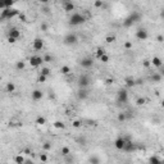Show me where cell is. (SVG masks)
Masks as SVG:
<instances>
[{
  "label": "cell",
  "instance_id": "cell-1",
  "mask_svg": "<svg viewBox=\"0 0 164 164\" xmlns=\"http://www.w3.org/2000/svg\"><path fill=\"white\" fill-rule=\"evenodd\" d=\"M85 22H86V17L81 13H78V12L72 13V15L69 17V25L71 26H80Z\"/></svg>",
  "mask_w": 164,
  "mask_h": 164
},
{
  "label": "cell",
  "instance_id": "cell-2",
  "mask_svg": "<svg viewBox=\"0 0 164 164\" xmlns=\"http://www.w3.org/2000/svg\"><path fill=\"white\" fill-rule=\"evenodd\" d=\"M140 19H141V13H138V12H133V13H131V14L123 21V26H124V27H131L133 23L138 22Z\"/></svg>",
  "mask_w": 164,
  "mask_h": 164
},
{
  "label": "cell",
  "instance_id": "cell-3",
  "mask_svg": "<svg viewBox=\"0 0 164 164\" xmlns=\"http://www.w3.org/2000/svg\"><path fill=\"white\" fill-rule=\"evenodd\" d=\"M63 42H64V45H67V46H73V45H76L78 42V36L76 35L75 32H69V33H67V35L64 36Z\"/></svg>",
  "mask_w": 164,
  "mask_h": 164
},
{
  "label": "cell",
  "instance_id": "cell-4",
  "mask_svg": "<svg viewBox=\"0 0 164 164\" xmlns=\"http://www.w3.org/2000/svg\"><path fill=\"white\" fill-rule=\"evenodd\" d=\"M90 83H91V78H90V76L86 75V73L81 75L78 77V80H77V85H78L80 89H87L90 86Z\"/></svg>",
  "mask_w": 164,
  "mask_h": 164
},
{
  "label": "cell",
  "instance_id": "cell-5",
  "mask_svg": "<svg viewBox=\"0 0 164 164\" xmlns=\"http://www.w3.org/2000/svg\"><path fill=\"white\" fill-rule=\"evenodd\" d=\"M128 91L127 90H119L118 92H117V101L119 103V104H126V103H128Z\"/></svg>",
  "mask_w": 164,
  "mask_h": 164
},
{
  "label": "cell",
  "instance_id": "cell-6",
  "mask_svg": "<svg viewBox=\"0 0 164 164\" xmlns=\"http://www.w3.org/2000/svg\"><path fill=\"white\" fill-rule=\"evenodd\" d=\"M135 150H136V145H135L133 141H132L130 137H127V138H126V144H124L122 151H124V153H133Z\"/></svg>",
  "mask_w": 164,
  "mask_h": 164
},
{
  "label": "cell",
  "instance_id": "cell-7",
  "mask_svg": "<svg viewBox=\"0 0 164 164\" xmlns=\"http://www.w3.org/2000/svg\"><path fill=\"white\" fill-rule=\"evenodd\" d=\"M135 36H136L137 40H140V41H145V40L149 37V32H148L146 28H138V30L136 31Z\"/></svg>",
  "mask_w": 164,
  "mask_h": 164
},
{
  "label": "cell",
  "instance_id": "cell-8",
  "mask_svg": "<svg viewBox=\"0 0 164 164\" xmlns=\"http://www.w3.org/2000/svg\"><path fill=\"white\" fill-rule=\"evenodd\" d=\"M15 15H18V10H14V9H4L1 10V18L3 19H10Z\"/></svg>",
  "mask_w": 164,
  "mask_h": 164
},
{
  "label": "cell",
  "instance_id": "cell-9",
  "mask_svg": "<svg viewBox=\"0 0 164 164\" xmlns=\"http://www.w3.org/2000/svg\"><path fill=\"white\" fill-rule=\"evenodd\" d=\"M80 65L82 68H85V69H90L94 65V60L90 57H85V58H82V59L80 60Z\"/></svg>",
  "mask_w": 164,
  "mask_h": 164
},
{
  "label": "cell",
  "instance_id": "cell-10",
  "mask_svg": "<svg viewBox=\"0 0 164 164\" xmlns=\"http://www.w3.org/2000/svg\"><path fill=\"white\" fill-rule=\"evenodd\" d=\"M42 63H44V59H42V57H40V55H32L30 58V64L32 67H35V68L40 67Z\"/></svg>",
  "mask_w": 164,
  "mask_h": 164
},
{
  "label": "cell",
  "instance_id": "cell-11",
  "mask_svg": "<svg viewBox=\"0 0 164 164\" xmlns=\"http://www.w3.org/2000/svg\"><path fill=\"white\" fill-rule=\"evenodd\" d=\"M126 136H119V137H117L116 140H114V148L117 150H120L123 149V146H124V144H126Z\"/></svg>",
  "mask_w": 164,
  "mask_h": 164
},
{
  "label": "cell",
  "instance_id": "cell-12",
  "mask_svg": "<svg viewBox=\"0 0 164 164\" xmlns=\"http://www.w3.org/2000/svg\"><path fill=\"white\" fill-rule=\"evenodd\" d=\"M8 37L14 39V40H18V39L21 37V31L18 30L17 27H12V28H9V31H8Z\"/></svg>",
  "mask_w": 164,
  "mask_h": 164
},
{
  "label": "cell",
  "instance_id": "cell-13",
  "mask_svg": "<svg viewBox=\"0 0 164 164\" xmlns=\"http://www.w3.org/2000/svg\"><path fill=\"white\" fill-rule=\"evenodd\" d=\"M32 49L36 51H40L44 49V40L42 39H35L32 42Z\"/></svg>",
  "mask_w": 164,
  "mask_h": 164
},
{
  "label": "cell",
  "instance_id": "cell-14",
  "mask_svg": "<svg viewBox=\"0 0 164 164\" xmlns=\"http://www.w3.org/2000/svg\"><path fill=\"white\" fill-rule=\"evenodd\" d=\"M42 96H44V92L39 89L33 90V91L31 92V98H32L33 101H40V100L42 99Z\"/></svg>",
  "mask_w": 164,
  "mask_h": 164
},
{
  "label": "cell",
  "instance_id": "cell-15",
  "mask_svg": "<svg viewBox=\"0 0 164 164\" xmlns=\"http://www.w3.org/2000/svg\"><path fill=\"white\" fill-rule=\"evenodd\" d=\"M62 5H63V9L65 10V12H72V10H75V4L72 3V1H68V0H65V1H63L62 3Z\"/></svg>",
  "mask_w": 164,
  "mask_h": 164
},
{
  "label": "cell",
  "instance_id": "cell-16",
  "mask_svg": "<svg viewBox=\"0 0 164 164\" xmlns=\"http://www.w3.org/2000/svg\"><path fill=\"white\" fill-rule=\"evenodd\" d=\"M77 96H78L80 100H86L89 98V92H87L86 89H80L78 92H77Z\"/></svg>",
  "mask_w": 164,
  "mask_h": 164
},
{
  "label": "cell",
  "instance_id": "cell-17",
  "mask_svg": "<svg viewBox=\"0 0 164 164\" xmlns=\"http://www.w3.org/2000/svg\"><path fill=\"white\" fill-rule=\"evenodd\" d=\"M150 63H151L154 67H156V68H162V67H163V60L160 59L159 57H154L153 59L150 60Z\"/></svg>",
  "mask_w": 164,
  "mask_h": 164
},
{
  "label": "cell",
  "instance_id": "cell-18",
  "mask_svg": "<svg viewBox=\"0 0 164 164\" xmlns=\"http://www.w3.org/2000/svg\"><path fill=\"white\" fill-rule=\"evenodd\" d=\"M151 81H153V82H155V83L160 82V81H162V75H160V73H158V72H154V75L151 76Z\"/></svg>",
  "mask_w": 164,
  "mask_h": 164
},
{
  "label": "cell",
  "instance_id": "cell-19",
  "mask_svg": "<svg viewBox=\"0 0 164 164\" xmlns=\"http://www.w3.org/2000/svg\"><path fill=\"white\" fill-rule=\"evenodd\" d=\"M90 164H100V158L98 155H91L89 158Z\"/></svg>",
  "mask_w": 164,
  "mask_h": 164
},
{
  "label": "cell",
  "instance_id": "cell-20",
  "mask_svg": "<svg viewBox=\"0 0 164 164\" xmlns=\"http://www.w3.org/2000/svg\"><path fill=\"white\" fill-rule=\"evenodd\" d=\"M60 154L65 158V156H68V155H71V149L68 148V146H63L62 149H60Z\"/></svg>",
  "mask_w": 164,
  "mask_h": 164
},
{
  "label": "cell",
  "instance_id": "cell-21",
  "mask_svg": "<svg viewBox=\"0 0 164 164\" xmlns=\"http://www.w3.org/2000/svg\"><path fill=\"white\" fill-rule=\"evenodd\" d=\"M149 164H163V160L159 159L158 156H151L149 159Z\"/></svg>",
  "mask_w": 164,
  "mask_h": 164
},
{
  "label": "cell",
  "instance_id": "cell-22",
  "mask_svg": "<svg viewBox=\"0 0 164 164\" xmlns=\"http://www.w3.org/2000/svg\"><path fill=\"white\" fill-rule=\"evenodd\" d=\"M60 72H62V75H69L71 73V67L69 65H62V68H60Z\"/></svg>",
  "mask_w": 164,
  "mask_h": 164
},
{
  "label": "cell",
  "instance_id": "cell-23",
  "mask_svg": "<svg viewBox=\"0 0 164 164\" xmlns=\"http://www.w3.org/2000/svg\"><path fill=\"white\" fill-rule=\"evenodd\" d=\"M15 68H17L18 71H23V69L26 68V63H25V62H22V60H19V62H17V63H15Z\"/></svg>",
  "mask_w": 164,
  "mask_h": 164
},
{
  "label": "cell",
  "instance_id": "cell-24",
  "mask_svg": "<svg viewBox=\"0 0 164 164\" xmlns=\"http://www.w3.org/2000/svg\"><path fill=\"white\" fill-rule=\"evenodd\" d=\"M7 91H8V92H14L15 91V85L13 82H8V85H7Z\"/></svg>",
  "mask_w": 164,
  "mask_h": 164
},
{
  "label": "cell",
  "instance_id": "cell-25",
  "mask_svg": "<svg viewBox=\"0 0 164 164\" xmlns=\"http://www.w3.org/2000/svg\"><path fill=\"white\" fill-rule=\"evenodd\" d=\"M117 119H118V122H120V123H123L124 120L127 119V116H126V113H118V117H117Z\"/></svg>",
  "mask_w": 164,
  "mask_h": 164
},
{
  "label": "cell",
  "instance_id": "cell-26",
  "mask_svg": "<svg viewBox=\"0 0 164 164\" xmlns=\"http://www.w3.org/2000/svg\"><path fill=\"white\" fill-rule=\"evenodd\" d=\"M126 85H127L128 87H132V86L136 85V82H135V80L132 78V77H130V78H127V80H126Z\"/></svg>",
  "mask_w": 164,
  "mask_h": 164
},
{
  "label": "cell",
  "instance_id": "cell-27",
  "mask_svg": "<svg viewBox=\"0 0 164 164\" xmlns=\"http://www.w3.org/2000/svg\"><path fill=\"white\" fill-rule=\"evenodd\" d=\"M14 162L17 164H23V163H25V159H23V156H22V155H17V156L14 158Z\"/></svg>",
  "mask_w": 164,
  "mask_h": 164
},
{
  "label": "cell",
  "instance_id": "cell-28",
  "mask_svg": "<svg viewBox=\"0 0 164 164\" xmlns=\"http://www.w3.org/2000/svg\"><path fill=\"white\" fill-rule=\"evenodd\" d=\"M105 41H106L108 44H112V42H114V41H116V36H114V35H109V36H106Z\"/></svg>",
  "mask_w": 164,
  "mask_h": 164
},
{
  "label": "cell",
  "instance_id": "cell-29",
  "mask_svg": "<svg viewBox=\"0 0 164 164\" xmlns=\"http://www.w3.org/2000/svg\"><path fill=\"white\" fill-rule=\"evenodd\" d=\"M40 75H41V76H45V77H47V76H50V69L45 67V68H42V69H41V72H40Z\"/></svg>",
  "mask_w": 164,
  "mask_h": 164
},
{
  "label": "cell",
  "instance_id": "cell-30",
  "mask_svg": "<svg viewBox=\"0 0 164 164\" xmlns=\"http://www.w3.org/2000/svg\"><path fill=\"white\" fill-rule=\"evenodd\" d=\"M36 123L40 124V126H42V124L46 123V119H45L44 117H37V118H36Z\"/></svg>",
  "mask_w": 164,
  "mask_h": 164
},
{
  "label": "cell",
  "instance_id": "cell-31",
  "mask_svg": "<svg viewBox=\"0 0 164 164\" xmlns=\"http://www.w3.org/2000/svg\"><path fill=\"white\" fill-rule=\"evenodd\" d=\"M123 47H124V49H127V50H130V49H132V47H133V44H132L131 41H126V42L123 44Z\"/></svg>",
  "mask_w": 164,
  "mask_h": 164
},
{
  "label": "cell",
  "instance_id": "cell-32",
  "mask_svg": "<svg viewBox=\"0 0 164 164\" xmlns=\"http://www.w3.org/2000/svg\"><path fill=\"white\" fill-rule=\"evenodd\" d=\"M145 101H146V99H145V98H138V99L136 100V104L140 106V105H144V104H145Z\"/></svg>",
  "mask_w": 164,
  "mask_h": 164
},
{
  "label": "cell",
  "instance_id": "cell-33",
  "mask_svg": "<svg viewBox=\"0 0 164 164\" xmlns=\"http://www.w3.org/2000/svg\"><path fill=\"white\" fill-rule=\"evenodd\" d=\"M99 59L101 60L103 63H108V62H109V55H108V54H104V55H101Z\"/></svg>",
  "mask_w": 164,
  "mask_h": 164
},
{
  "label": "cell",
  "instance_id": "cell-34",
  "mask_svg": "<svg viewBox=\"0 0 164 164\" xmlns=\"http://www.w3.org/2000/svg\"><path fill=\"white\" fill-rule=\"evenodd\" d=\"M42 149L45 151H49V150H51V144L50 142H45L44 145H42Z\"/></svg>",
  "mask_w": 164,
  "mask_h": 164
},
{
  "label": "cell",
  "instance_id": "cell-35",
  "mask_svg": "<svg viewBox=\"0 0 164 164\" xmlns=\"http://www.w3.org/2000/svg\"><path fill=\"white\" fill-rule=\"evenodd\" d=\"M65 162H67L68 164H71V163H73V162H75V159H73L72 154H71V155H68V156H65Z\"/></svg>",
  "mask_w": 164,
  "mask_h": 164
},
{
  "label": "cell",
  "instance_id": "cell-36",
  "mask_svg": "<svg viewBox=\"0 0 164 164\" xmlns=\"http://www.w3.org/2000/svg\"><path fill=\"white\" fill-rule=\"evenodd\" d=\"M104 54H106L104 49H98V53H96V57H98V58H100V57L104 55Z\"/></svg>",
  "mask_w": 164,
  "mask_h": 164
},
{
  "label": "cell",
  "instance_id": "cell-37",
  "mask_svg": "<svg viewBox=\"0 0 164 164\" xmlns=\"http://www.w3.org/2000/svg\"><path fill=\"white\" fill-rule=\"evenodd\" d=\"M142 65L148 68V67H150V65H151V63H150L149 59H144V60H142Z\"/></svg>",
  "mask_w": 164,
  "mask_h": 164
},
{
  "label": "cell",
  "instance_id": "cell-38",
  "mask_svg": "<svg viewBox=\"0 0 164 164\" xmlns=\"http://www.w3.org/2000/svg\"><path fill=\"white\" fill-rule=\"evenodd\" d=\"M54 127H55V128H64V124L60 123V122H55V123H54Z\"/></svg>",
  "mask_w": 164,
  "mask_h": 164
},
{
  "label": "cell",
  "instance_id": "cell-39",
  "mask_svg": "<svg viewBox=\"0 0 164 164\" xmlns=\"http://www.w3.org/2000/svg\"><path fill=\"white\" fill-rule=\"evenodd\" d=\"M40 160H41L42 163H45V162L47 160V156H46V154H40Z\"/></svg>",
  "mask_w": 164,
  "mask_h": 164
},
{
  "label": "cell",
  "instance_id": "cell-40",
  "mask_svg": "<svg viewBox=\"0 0 164 164\" xmlns=\"http://www.w3.org/2000/svg\"><path fill=\"white\" fill-rule=\"evenodd\" d=\"M94 5H95L96 8H100V7H103V5H104V3H103V1H95V3H94Z\"/></svg>",
  "mask_w": 164,
  "mask_h": 164
},
{
  "label": "cell",
  "instance_id": "cell-41",
  "mask_svg": "<svg viewBox=\"0 0 164 164\" xmlns=\"http://www.w3.org/2000/svg\"><path fill=\"white\" fill-rule=\"evenodd\" d=\"M5 9V0H0V10Z\"/></svg>",
  "mask_w": 164,
  "mask_h": 164
},
{
  "label": "cell",
  "instance_id": "cell-42",
  "mask_svg": "<svg viewBox=\"0 0 164 164\" xmlns=\"http://www.w3.org/2000/svg\"><path fill=\"white\" fill-rule=\"evenodd\" d=\"M42 59H44V62H51V60H53V57H50V55H45Z\"/></svg>",
  "mask_w": 164,
  "mask_h": 164
},
{
  "label": "cell",
  "instance_id": "cell-43",
  "mask_svg": "<svg viewBox=\"0 0 164 164\" xmlns=\"http://www.w3.org/2000/svg\"><path fill=\"white\" fill-rule=\"evenodd\" d=\"M46 78H47V77H45V76H39V82H45V81H46Z\"/></svg>",
  "mask_w": 164,
  "mask_h": 164
},
{
  "label": "cell",
  "instance_id": "cell-44",
  "mask_svg": "<svg viewBox=\"0 0 164 164\" xmlns=\"http://www.w3.org/2000/svg\"><path fill=\"white\" fill-rule=\"evenodd\" d=\"M80 126H81V123H80L78 120H75V122H73V127H76V128H78Z\"/></svg>",
  "mask_w": 164,
  "mask_h": 164
},
{
  "label": "cell",
  "instance_id": "cell-45",
  "mask_svg": "<svg viewBox=\"0 0 164 164\" xmlns=\"http://www.w3.org/2000/svg\"><path fill=\"white\" fill-rule=\"evenodd\" d=\"M40 28H41V31H47V26H46L45 23H42V25L40 26Z\"/></svg>",
  "mask_w": 164,
  "mask_h": 164
},
{
  "label": "cell",
  "instance_id": "cell-46",
  "mask_svg": "<svg viewBox=\"0 0 164 164\" xmlns=\"http://www.w3.org/2000/svg\"><path fill=\"white\" fill-rule=\"evenodd\" d=\"M156 40H158V42H163V40H164L163 35H159V36H158V39H156Z\"/></svg>",
  "mask_w": 164,
  "mask_h": 164
},
{
  "label": "cell",
  "instance_id": "cell-47",
  "mask_svg": "<svg viewBox=\"0 0 164 164\" xmlns=\"http://www.w3.org/2000/svg\"><path fill=\"white\" fill-rule=\"evenodd\" d=\"M8 41H9L10 44H14V42H17V40H14V39H10V37H8Z\"/></svg>",
  "mask_w": 164,
  "mask_h": 164
},
{
  "label": "cell",
  "instance_id": "cell-48",
  "mask_svg": "<svg viewBox=\"0 0 164 164\" xmlns=\"http://www.w3.org/2000/svg\"><path fill=\"white\" fill-rule=\"evenodd\" d=\"M0 82H1V76H0Z\"/></svg>",
  "mask_w": 164,
  "mask_h": 164
}]
</instances>
